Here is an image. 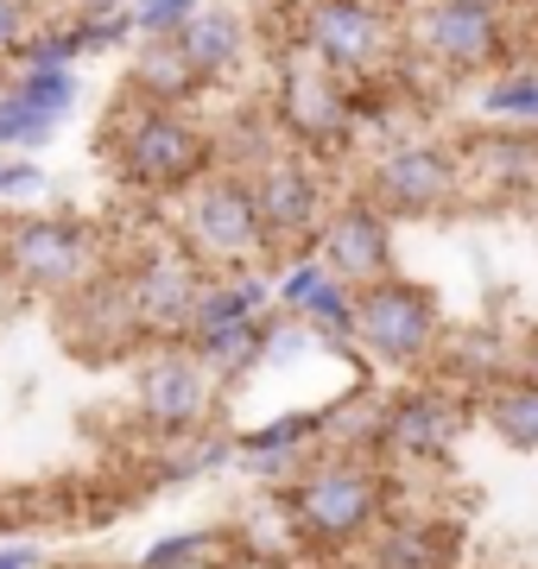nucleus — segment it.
I'll return each instance as SVG.
<instances>
[{"instance_id": "obj_35", "label": "nucleus", "mask_w": 538, "mask_h": 569, "mask_svg": "<svg viewBox=\"0 0 538 569\" xmlns=\"http://www.w3.org/2000/svg\"><path fill=\"white\" fill-rule=\"evenodd\" d=\"M203 0H133V20H140V39H166L197 13Z\"/></svg>"}, {"instance_id": "obj_36", "label": "nucleus", "mask_w": 538, "mask_h": 569, "mask_svg": "<svg viewBox=\"0 0 538 569\" xmlns=\"http://www.w3.org/2000/svg\"><path fill=\"white\" fill-rule=\"evenodd\" d=\"M26 32H32L26 26V0H0V58H13Z\"/></svg>"}, {"instance_id": "obj_7", "label": "nucleus", "mask_w": 538, "mask_h": 569, "mask_svg": "<svg viewBox=\"0 0 538 569\" xmlns=\"http://www.w3.org/2000/svg\"><path fill=\"white\" fill-rule=\"evenodd\" d=\"M291 44L311 63H323L342 82L393 77L406 58V26L399 13L373 7V0H298V26Z\"/></svg>"}, {"instance_id": "obj_8", "label": "nucleus", "mask_w": 538, "mask_h": 569, "mask_svg": "<svg viewBox=\"0 0 538 569\" xmlns=\"http://www.w3.org/2000/svg\"><path fill=\"white\" fill-rule=\"evenodd\" d=\"M444 336L450 329H444V305H437L431 284L406 279V272L361 284V342H355L361 367L412 380V373H425L437 361Z\"/></svg>"}, {"instance_id": "obj_40", "label": "nucleus", "mask_w": 538, "mask_h": 569, "mask_svg": "<svg viewBox=\"0 0 538 569\" xmlns=\"http://www.w3.org/2000/svg\"><path fill=\"white\" fill-rule=\"evenodd\" d=\"M373 7H387V13H406V7H412V0H373Z\"/></svg>"}, {"instance_id": "obj_27", "label": "nucleus", "mask_w": 538, "mask_h": 569, "mask_svg": "<svg viewBox=\"0 0 538 569\" xmlns=\"http://www.w3.org/2000/svg\"><path fill=\"white\" fill-rule=\"evenodd\" d=\"M7 96L51 114V121H70L77 102H83V77H77V63H39V70H13Z\"/></svg>"}, {"instance_id": "obj_28", "label": "nucleus", "mask_w": 538, "mask_h": 569, "mask_svg": "<svg viewBox=\"0 0 538 569\" xmlns=\"http://www.w3.org/2000/svg\"><path fill=\"white\" fill-rule=\"evenodd\" d=\"M235 462V430H203V437H178V443H159V468L152 481H203L216 468Z\"/></svg>"}, {"instance_id": "obj_18", "label": "nucleus", "mask_w": 538, "mask_h": 569, "mask_svg": "<svg viewBox=\"0 0 538 569\" xmlns=\"http://www.w3.org/2000/svg\"><path fill=\"white\" fill-rule=\"evenodd\" d=\"M178 44H185V58L197 63V77L216 89V82H228L241 63H248L253 51V32H248V13L241 7H197L185 26H178Z\"/></svg>"}, {"instance_id": "obj_31", "label": "nucleus", "mask_w": 538, "mask_h": 569, "mask_svg": "<svg viewBox=\"0 0 538 569\" xmlns=\"http://www.w3.org/2000/svg\"><path fill=\"white\" fill-rule=\"evenodd\" d=\"M13 70H39V63H83V39H77V26L58 20V26H32L13 51Z\"/></svg>"}, {"instance_id": "obj_29", "label": "nucleus", "mask_w": 538, "mask_h": 569, "mask_svg": "<svg viewBox=\"0 0 538 569\" xmlns=\"http://www.w3.org/2000/svg\"><path fill=\"white\" fill-rule=\"evenodd\" d=\"M228 557L222 550V531L216 526H185V531H166L133 557V569H197V563H216Z\"/></svg>"}, {"instance_id": "obj_26", "label": "nucleus", "mask_w": 538, "mask_h": 569, "mask_svg": "<svg viewBox=\"0 0 538 569\" xmlns=\"http://www.w3.org/2000/svg\"><path fill=\"white\" fill-rule=\"evenodd\" d=\"M298 317L317 329L323 355H349V361H361V355H355V342H361V284H349V279H336L330 272V279L305 298Z\"/></svg>"}, {"instance_id": "obj_4", "label": "nucleus", "mask_w": 538, "mask_h": 569, "mask_svg": "<svg viewBox=\"0 0 538 569\" xmlns=\"http://www.w3.org/2000/svg\"><path fill=\"white\" fill-rule=\"evenodd\" d=\"M108 266L96 222L63 209H7L0 216V279L32 298H70Z\"/></svg>"}, {"instance_id": "obj_17", "label": "nucleus", "mask_w": 538, "mask_h": 569, "mask_svg": "<svg viewBox=\"0 0 538 569\" xmlns=\"http://www.w3.org/2000/svg\"><path fill=\"white\" fill-rule=\"evenodd\" d=\"M368 569H462V531L437 512H387L361 545Z\"/></svg>"}, {"instance_id": "obj_19", "label": "nucleus", "mask_w": 538, "mask_h": 569, "mask_svg": "<svg viewBox=\"0 0 538 569\" xmlns=\"http://www.w3.org/2000/svg\"><path fill=\"white\" fill-rule=\"evenodd\" d=\"M121 89H127V96H140V102L197 108L209 82L197 77V63L185 58L178 32H166V39H140L133 51H127V82H121Z\"/></svg>"}, {"instance_id": "obj_20", "label": "nucleus", "mask_w": 538, "mask_h": 569, "mask_svg": "<svg viewBox=\"0 0 538 569\" xmlns=\"http://www.w3.org/2000/svg\"><path fill=\"white\" fill-rule=\"evenodd\" d=\"M431 373L481 399L488 387H500V380H514L519 373V342H507L500 329H462V336H444Z\"/></svg>"}, {"instance_id": "obj_25", "label": "nucleus", "mask_w": 538, "mask_h": 569, "mask_svg": "<svg viewBox=\"0 0 538 569\" xmlns=\"http://www.w3.org/2000/svg\"><path fill=\"white\" fill-rule=\"evenodd\" d=\"M481 425L495 443H507L514 456H538V387L526 373L500 380V387L481 392Z\"/></svg>"}, {"instance_id": "obj_39", "label": "nucleus", "mask_w": 538, "mask_h": 569, "mask_svg": "<svg viewBox=\"0 0 538 569\" xmlns=\"http://www.w3.org/2000/svg\"><path fill=\"white\" fill-rule=\"evenodd\" d=\"M222 569H286V563H267V557H253V550H228Z\"/></svg>"}, {"instance_id": "obj_34", "label": "nucleus", "mask_w": 538, "mask_h": 569, "mask_svg": "<svg viewBox=\"0 0 538 569\" xmlns=\"http://www.w3.org/2000/svg\"><path fill=\"white\" fill-rule=\"evenodd\" d=\"M44 190H51V178L39 171V159H32V152H0V209L39 203Z\"/></svg>"}, {"instance_id": "obj_2", "label": "nucleus", "mask_w": 538, "mask_h": 569, "mask_svg": "<svg viewBox=\"0 0 538 569\" xmlns=\"http://www.w3.org/2000/svg\"><path fill=\"white\" fill-rule=\"evenodd\" d=\"M102 152L114 164L121 190H140V197H159V203H178L190 183H203L222 164V140L209 133L197 108L140 102L127 89L102 127Z\"/></svg>"}, {"instance_id": "obj_21", "label": "nucleus", "mask_w": 538, "mask_h": 569, "mask_svg": "<svg viewBox=\"0 0 538 569\" xmlns=\"http://www.w3.org/2000/svg\"><path fill=\"white\" fill-rule=\"evenodd\" d=\"M469 152V183L476 190H532L538 183V127H488L476 140H462Z\"/></svg>"}, {"instance_id": "obj_42", "label": "nucleus", "mask_w": 538, "mask_h": 569, "mask_svg": "<svg viewBox=\"0 0 538 569\" xmlns=\"http://www.w3.org/2000/svg\"><path fill=\"white\" fill-rule=\"evenodd\" d=\"M7 82H13V63L0 58V96H7Z\"/></svg>"}, {"instance_id": "obj_46", "label": "nucleus", "mask_w": 538, "mask_h": 569, "mask_svg": "<svg viewBox=\"0 0 538 569\" xmlns=\"http://www.w3.org/2000/svg\"><path fill=\"white\" fill-rule=\"evenodd\" d=\"M0 216H7V209H0Z\"/></svg>"}, {"instance_id": "obj_32", "label": "nucleus", "mask_w": 538, "mask_h": 569, "mask_svg": "<svg viewBox=\"0 0 538 569\" xmlns=\"http://www.w3.org/2000/svg\"><path fill=\"white\" fill-rule=\"evenodd\" d=\"M58 127L51 114H39V108L13 102V96H0V152H44V146L58 140Z\"/></svg>"}, {"instance_id": "obj_15", "label": "nucleus", "mask_w": 538, "mask_h": 569, "mask_svg": "<svg viewBox=\"0 0 538 569\" xmlns=\"http://www.w3.org/2000/svg\"><path fill=\"white\" fill-rule=\"evenodd\" d=\"M58 323H63V342L83 348V355H121V348L146 342L121 266H102V272L83 284V291L58 298Z\"/></svg>"}, {"instance_id": "obj_30", "label": "nucleus", "mask_w": 538, "mask_h": 569, "mask_svg": "<svg viewBox=\"0 0 538 569\" xmlns=\"http://www.w3.org/2000/svg\"><path fill=\"white\" fill-rule=\"evenodd\" d=\"M330 279V266H323V253L317 247H298V253H286V260L272 266V310H305V298H311L317 284Z\"/></svg>"}, {"instance_id": "obj_9", "label": "nucleus", "mask_w": 538, "mask_h": 569, "mask_svg": "<svg viewBox=\"0 0 538 569\" xmlns=\"http://www.w3.org/2000/svg\"><path fill=\"white\" fill-rule=\"evenodd\" d=\"M469 425H481V399L450 387V380H406L380 399V437L373 456L387 468H431L450 462L456 443L469 437Z\"/></svg>"}, {"instance_id": "obj_22", "label": "nucleus", "mask_w": 538, "mask_h": 569, "mask_svg": "<svg viewBox=\"0 0 538 569\" xmlns=\"http://www.w3.org/2000/svg\"><path fill=\"white\" fill-rule=\"evenodd\" d=\"M248 317H272V272H260V266H222V272H209L203 298H197L190 336L197 329H222V323H248Z\"/></svg>"}, {"instance_id": "obj_12", "label": "nucleus", "mask_w": 538, "mask_h": 569, "mask_svg": "<svg viewBox=\"0 0 538 569\" xmlns=\"http://www.w3.org/2000/svg\"><path fill=\"white\" fill-rule=\"evenodd\" d=\"M121 272H127V291H133V317H140L146 342H185L197 298L209 284V266L178 234H159V241L133 247L121 260Z\"/></svg>"}, {"instance_id": "obj_6", "label": "nucleus", "mask_w": 538, "mask_h": 569, "mask_svg": "<svg viewBox=\"0 0 538 569\" xmlns=\"http://www.w3.org/2000/svg\"><path fill=\"white\" fill-rule=\"evenodd\" d=\"M361 190L387 209L393 222H425L450 216L469 197V152L444 133H406L393 146H373L361 164Z\"/></svg>"}, {"instance_id": "obj_3", "label": "nucleus", "mask_w": 538, "mask_h": 569, "mask_svg": "<svg viewBox=\"0 0 538 569\" xmlns=\"http://www.w3.org/2000/svg\"><path fill=\"white\" fill-rule=\"evenodd\" d=\"M406 58L399 77L437 82H481L519 58L514 7H481V0H412L406 13Z\"/></svg>"}, {"instance_id": "obj_16", "label": "nucleus", "mask_w": 538, "mask_h": 569, "mask_svg": "<svg viewBox=\"0 0 538 569\" xmlns=\"http://www.w3.org/2000/svg\"><path fill=\"white\" fill-rule=\"evenodd\" d=\"M323 443H330L323 406H291L279 418H267V425L235 430V468L253 475V481H267V488H286L311 456H323Z\"/></svg>"}, {"instance_id": "obj_43", "label": "nucleus", "mask_w": 538, "mask_h": 569, "mask_svg": "<svg viewBox=\"0 0 538 569\" xmlns=\"http://www.w3.org/2000/svg\"><path fill=\"white\" fill-rule=\"evenodd\" d=\"M481 7H519V0H481Z\"/></svg>"}, {"instance_id": "obj_1", "label": "nucleus", "mask_w": 538, "mask_h": 569, "mask_svg": "<svg viewBox=\"0 0 538 569\" xmlns=\"http://www.w3.org/2000/svg\"><path fill=\"white\" fill-rule=\"evenodd\" d=\"M387 493H393V475L380 456H361V449H323L291 475L279 500H286V519L298 531V550L311 563H342L349 550H361L373 538V526L387 519Z\"/></svg>"}, {"instance_id": "obj_38", "label": "nucleus", "mask_w": 538, "mask_h": 569, "mask_svg": "<svg viewBox=\"0 0 538 569\" xmlns=\"http://www.w3.org/2000/svg\"><path fill=\"white\" fill-rule=\"evenodd\" d=\"M519 373H526V380L538 387V323L526 329V336H519Z\"/></svg>"}, {"instance_id": "obj_41", "label": "nucleus", "mask_w": 538, "mask_h": 569, "mask_svg": "<svg viewBox=\"0 0 538 569\" xmlns=\"http://www.w3.org/2000/svg\"><path fill=\"white\" fill-rule=\"evenodd\" d=\"M77 7H133V0H77Z\"/></svg>"}, {"instance_id": "obj_24", "label": "nucleus", "mask_w": 538, "mask_h": 569, "mask_svg": "<svg viewBox=\"0 0 538 569\" xmlns=\"http://www.w3.org/2000/svg\"><path fill=\"white\" fill-rule=\"evenodd\" d=\"M267 329H272V317H248V323L197 329V336H185V342L203 355V367L222 380V387H241V380H253V373H267Z\"/></svg>"}, {"instance_id": "obj_44", "label": "nucleus", "mask_w": 538, "mask_h": 569, "mask_svg": "<svg viewBox=\"0 0 538 569\" xmlns=\"http://www.w3.org/2000/svg\"><path fill=\"white\" fill-rule=\"evenodd\" d=\"M526 7H532V13H538V0H526Z\"/></svg>"}, {"instance_id": "obj_10", "label": "nucleus", "mask_w": 538, "mask_h": 569, "mask_svg": "<svg viewBox=\"0 0 538 569\" xmlns=\"http://www.w3.org/2000/svg\"><path fill=\"white\" fill-rule=\"evenodd\" d=\"M222 418V380L203 367L190 342H152L133 367V425L152 443H178V437H203Z\"/></svg>"}, {"instance_id": "obj_45", "label": "nucleus", "mask_w": 538, "mask_h": 569, "mask_svg": "<svg viewBox=\"0 0 538 569\" xmlns=\"http://www.w3.org/2000/svg\"><path fill=\"white\" fill-rule=\"evenodd\" d=\"M355 569H368V563H355Z\"/></svg>"}, {"instance_id": "obj_5", "label": "nucleus", "mask_w": 538, "mask_h": 569, "mask_svg": "<svg viewBox=\"0 0 538 569\" xmlns=\"http://www.w3.org/2000/svg\"><path fill=\"white\" fill-rule=\"evenodd\" d=\"M178 216H171V234L209 266H267L279 260V247L267 234V216H260V197H253V171L241 164H216L203 183H190L178 197Z\"/></svg>"}, {"instance_id": "obj_14", "label": "nucleus", "mask_w": 538, "mask_h": 569, "mask_svg": "<svg viewBox=\"0 0 538 569\" xmlns=\"http://www.w3.org/2000/svg\"><path fill=\"white\" fill-rule=\"evenodd\" d=\"M393 216L373 203L368 190H349V197H336L330 216L317 222L311 247L323 253V266H330L336 279L349 284H373L387 279V272H399V253H393Z\"/></svg>"}, {"instance_id": "obj_23", "label": "nucleus", "mask_w": 538, "mask_h": 569, "mask_svg": "<svg viewBox=\"0 0 538 569\" xmlns=\"http://www.w3.org/2000/svg\"><path fill=\"white\" fill-rule=\"evenodd\" d=\"M469 114L481 127H538V58H514L507 70L469 82Z\"/></svg>"}, {"instance_id": "obj_11", "label": "nucleus", "mask_w": 538, "mask_h": 569, "mask_svg": "<svg viewBox=\"0 0 538 569\" xmlns=\"http://www.w3.org/2000/svg\"><path fill=\"white\" fill-rule=\"evenodd\" d=\"M267 114L279 121L286 146H305V152H317V159H336V152L361 146V133H355V82L330 77V70L311 63L298 44L279 58Z\"/></svg>"}, {"instance_id": "obj_13", "label": "nucleus", "mask_w": 538, "mask_h": 569, "mask_svg": "<svg viewBox=\"0 0 538 569\" xmlns=\"http://www.w3.org/2000/svg\"><path fill=\"white\" fill-rule=\"evenodd\" d=\"M253 197H260V216H267L272 247H311L317 222L330 216L336 190H330V159H317L305 146H279L253 164Z\"/></svg>"}, {"instance_id": "obj_33", "label": "nucleus", "mask_w": 538, "mask_h": 569, "mask_svg": "<svg viewBox=\"0 0 538 569\" xmlns=\"http://www.w3.org/2000/svg\"><path fill=\"white\" fill-rule=\"evenodd\" d=\"M311 355H323L317 329L305 323V317H291V310H272V329H267V367L291 373V367H305Z\"/></svg>"}, {"instance_id": "obj_37", "label": "nucleus", "mask_w": 538, "mask_h": 569, "mask_svg": "<svg viewBox=\"0 0 538 569\" xmlns=\"http://www.w3.org/2000/svg\"><path fill=\"white\" fill-rule=\"evenodd\" d=\"M0 569H51V563H44V545H32V538H7V545H0Z\"/></svg>"}]
</instances>
